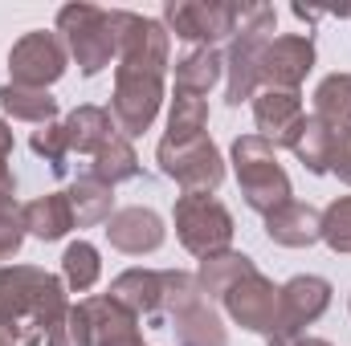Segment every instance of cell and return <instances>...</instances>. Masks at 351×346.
I'll use <instances>...</instances> for the list:
<instances>
[{"label":"cell","instance_id":"32","mask_svg":"<svg viewBox=\"0 0 351 346\" xmlns=\"http://www.w3.org/2000/svg\"><path fill=\"white\" fill-rule=\"evenodd\" d=\"M331 253H351V196H339L323 208V237Z\"/></svg>","mask_w":351,"mask_h":346},{"label":"cell","instance_id":"31","mask_svg":"<svg viewBox=\"0 0 351 346\" xmlns=\"http://www.w3.org/2000/svg\"><path fill=\"white\" fill-rule=\"evenodd\" d=\"M33 155L49 163L53 175H70V143H66V127L62 122H49V127H37L33 139H29Z\"/></svg>","mask_w":351,"mask_h":346},{"label":"cell","instance_id":"15","mask_svg":"<svg viewBox=\"0 0 351 346\" xmlns=\"http://www.w3.org/2000/svg\"><path fill=\"white\" fill-rule=\"evenodd\" d=\"M168 228L164 220L152 212V208H119L110 220H106V241L110 249L127 253V257H147L164 245Z\"/></svg>","mask_w":351,"mask_h":346},{"label":"cell","instance_id":"22","mask_svg":"<svg viewBox=\"0 0 351 346\" xmlns=\"http://www.w3.org/2000/svg\"><path fill=\"white\" fill-rule=\"evenodd\" d=\"M66 200H70V212H74V224L78 228H94V224H106L114 216V187H106L102 179L94 175H78L70 187H66Z\"/></svg>","mask_w":351,"mask_h":346},{"label":"cell","instance_id":"25","mask_svg":"<svg viewBox=\"0 0 351 346\" xmlns=\"http://www.w3.org/2000/svg\"><path fill=\"white\" fill-rule=\"evenodd\" d=\"M225 74V57L217 49H192L176 62V94H196L204 98L208 90L221 82Z\"/></svg>","mask_w":351,"mask_h":346},{"label":"cell","instance_id":"34","mask_svg":"<svg viewBox=\"0 0 351 346\" xmlns=\"http://www.w3.org/2000/svg\"><path fill=\"white\" fill-rule=\"evenodd\" d=\"M41 338H45V330H41V326L0 314V346H41Z\"/></svg>","mask_w":351,"mask_h":346},{"label":"cell","instance_id":"35","mask_svg":"<svg viewBox=\"0 0 351 346\" xmlns=\"http://www.w3.org/2000/svg\"><path fill=\"white\" fill-rule=\"evenodd\" d=\"M331 175H339V179L351 187V127H343L339 139H335V151H331Z\"/></svg>","mask_w":351,"mask_h":346},{"label":"cell","instance_id":"9","mask_svg":"<svg viewBox=\"0 0 351 346\" xmlns=\"http://www.w3.org/2000/svg\"><path fill=\"white\" fill-rule=\"evenodd\" d=\"M331 306V281L327 277H315V273H302V277H290L282 289H278V314H274V326L265 334V346H294L306 338V326L319 322Z\"/></svg>","mask_w":351,"mask_h":346},{"label":"cell","instance_id":"4","mask_svg":"<svg viewBox=\"0 0 351 346\" xmlns=\"http://www.w3.org/2000/svg\"><path fill=\"white\" fill-rule=\"evenodd\" d=\"M58 33L66 53L78 62V70L94 78L102 74L114 57H119V25H114V8H98V4H66L58 12Z\"/></svg>","mask_w":351,"mask_h":346},{"label":"cell","instance_id":"30","mask_svg":"<svg viewBox=\"0 0 351 346\" xmlns=\"http://www.w3.org/2000/svg\"><path fill=\"white\" fill-rule=\"evenodd\" d=\"M45 346H94V330H90L86 306H66L58 314V322L45 330Z\"/></svg>","mask_w":351,"mask_h":346},{"label":"cell","instance_id":"11","mask_svg":"<svg viewBox=\"0 0 351 346\" xmlns=\"http://www.w3.org/2000/svg\"><path fill=\"white\" fill-rule=\"evenodd\" d=\"M66 45L62 37L37 29V33H25L12 49H8V74H12V86H33V90H49L62 74H66Z\"/></svg>","mask_w":351,"mask_h":346},{"label":"cell","instance_id":"7","mask_svg":"<svg viewBox=\"0 0 351 346\" xmlns=\"http://www.w3.org/2000/svg\"><path fill=\"white\" fill-rule=\"evenodd\" d=\"M172 220H176L180 245L200 261L217 257V253H225L233 245V212L217 196H204V191L180 196L172 208Z\"/></svg>","mask_w":351,"mask_h":346},{"label":"cell","instance_id":"20","mask_svg":"<svg viewBox=\"0 0 351 346\" xmlns=\"http://www.w3.org/2000/svg\"><path fill=\"white\" fill-rule=\"evenodd\" d=\"M21 220H25V232L37 241H62L74 228V212H70L66 191H49V196L29 200L21 208Z\"/></svg>","mask_w":351,"mask_h":346},{"label":"cell","instance_id":"38","mask_svg":"<svg viewBox=\"0 0 351 346\" xmlns=\"http://www.w3.org/2000/svg\"><path fill=\"white\" fill-rule=\"evenodd\" d=\"M294 346H331L327 338H302V343H294Z\"/></svg>","mask_w":351,"mask_h":346},{"label":"cell","instance_id":"18","mask_svg":"<svg viewBox=\"0 0 351 346\" xmlns=\"http://www.w3.org/2000/svg\"><path fill=\"white\" fill-rule=\"evenodd\" d=\"M66 143H70V155H98L119 131H114V118H110V110H102V106H74L70 114H66Z\"/></svg>","mask_w":351,"mask_h":346},{"label":"cell","instance_id":"14","mask_svg":"<svg viewBox=\"0 0 351 346\" xmlns=\"http://www.w3.org/2000/svg\"><path fill=\"white\" fill-rule=\"evenodd\" d=\"M302 94L298 90H262L254 94V122H258V135L278 151V147H290L298 127H302Z\"/></svg>","mask_w":351,"mask_h":346},{"label":"cell","instance_id":"36","mask_svg":"<svg viewBox=\"0 0 351 346\" xmlns=\"http://www.w3.org/2000/svg\"><path fill=\"white\" fill-rule=\"evenodd\" d=\"M0 200H16V175L8 172V155H0Z\"/></svg>","mask_w":351,"mask_h":346},{"label":"cell","instance_id":"5","mask_svg":"<svg viewBox=\"0 0 351 346\" xmlns=\"http://www.w3.org/2000/svg\"><path fill=\"white\" fill-rule=\"evenodd\" d=\"M278 33V12L269 4H250L245 21L237 25L233 41H229V57H225V102L241 106L258 94V70H262L265 45Z\"/></svg>","mask_w":351,"mask_h":346},{"label":"cell","instance_id":"23","mask_svg":"<svg viewBox=\"0 0 351 346\" xmlns=\"http://www.w3.org/2000/svg\"><path fill=\"white\" fill-rule=\"evenodd\" d=\"M250 273H258L254 257L225 249V253H217V257H204V261H200V273H196V281H200V293L213 302V297H225V293H229V289H233L241 277H250Z\"/></svg>","mask_w":351,"mask_h":346},{"label":"cell","instance_id":"28","mask_svg":"<svg viewBox=\"0 0 351 346\" xmlns=\"http://www.w3.org/2000/svg\"><path fill=\"white\" fill-rule=\"evenodd\" d=\"M98 277H102L98 249H94L90 241L66 245V253H62V281H66V289H70V293H86V289L98 285Z\"/></svg>","mask_w":351,"mask_h":346},{"label":"cell","instance_id":"10","mask_svg":"<svg viewBox=\"0 0 351 346\" xmlns=\"http://www.w3.org/2000/svg\"><path fill=\"white\" fill-rule=\"evenodd\" d=\"M156 163H160V172L168 175L172 183L184 187V196H188V191L213 196V191L225 183V159H221V151H217V143H213L208 135H200V139H192V143H164V139H160Z\"/></svg>","mask_w":351,"mask_h":346},{"label":"cell","instance_id":"19","mask_svg":"<svg viewBox=\"0 0 351 346\" xmlns=\"http://www.w3.org/2000/svg\"><path fill=\"white\" fill-rule=\"evenodd\" d=\"M168 326L176 330V346H229V330L217 318V310H213L208 297L188 302Z\"/></svg>","mask_w":351,"mask_h":346},{"label":"cell","instance_id":"27","mask_svg":"<svg viewBox=\"0 0 351 346\" xmlns=\"http://www.w3.org/2000/svg\"><path fill=\"white\" fill-rule=\"evenodd\" d=\"M208 127V102L196 98V94H176L172 110H168V135L164 143H192L200 139Z\"/></svg>","mask_w":351,"mask_h":346},{"label":"cell","instance_id":"13","mask_svg":"<svg viewBox=\"0 0 351 346\" xmlns=\"http://www.w3.org/2000/svg\"><path fill=\"white\" fill-rule=\"evenodd\" d=\"M225 310H229V318L241 326V330H254V334H269V326H274V314H278V285L265 277L262 269L258 273H250V277H241L225 297Z\"/></svg>","mask_w":351,"mask_h":346},{"label":"cell","instance_id":"6","mask_svg":"<svg viewBox=\"0 0 351 346\" xmlns=\"http://www.w3.org/2000/svg\"><path fill=\"white\" fill-rule=\"evenodd\" d=\"M233 172H237V187H241L245 204L262 216H269L274 208L294 200L290 175L282 172L274 147L262 135H237L233 139Z\"/></svg>","mask_w":351,"mask_h":346},{"label":"cell","instance_id":"29","mask_svg":"<svg viewBox=\"0 0 351 346\" xmlns=\"http://www.w3.org/2000/svg\"><path fill=\"white\" fill-rule=\"evenodd\" d=\"M315 114L335 131L351 127V74H331L315 90Z\"/></svg>","mask_w":351,"mask_h":346},{"label":"cell","instance_id":"12","mask_svg":"<svg viewBox=\"0 0 351 346\" xmlns=\"http://www.w3.org/2000/svg\"><path fill=\"white\" fill-rule=\"evenodd\" d=\"M311 70H315V41L302 37V33H286V37H274L265 45L258 86L262 90H298L306 82Z\"/></svg>","mask_w":351,"mask_h":346},{"label":"cell","instance_id":"33","mask_svg":"<svg viewBox=\"0 0 351 346\" xmlns=\"http://www.w3.org/2000/svg\"><path fill=\"white\" fill-rule=\"evenodd\" d=\"M25 245V220H21V208L16 200H0V261L16 257Z\"/></svg>","mask_w":351,"mask_h":346},{"label":"cell","instance_id":"2","mask_svg":"<svg viewBox=\"0 0 351 346\" xmlns=\"http://www.w3.org/2000/svg\"><path fill=\"white\" fill-rule=\"evenodd\" d=\"M110 297L127 306L139 322L168 326L188 302L204 293H200L196 273H184V269H127L110 281Z\"/></svg>","mask_w":351,"mask_h":346},{"label":"cell","instance_id":"37","mask_svg":"<svg viewBox=\"0 0 351 346\" xmlns=\"http://www.w3.org/2000/svg\"><path fill=\"white\" fill-rule=\"evenodd\" d=\"M0 155H12V131L4 118H0Z\"/></svg>","mask_w":351,"mask_h":346},{"label":"cell","instance_id":"1","mask_svg":"<svg viewBox=\"0 0 351 346\" xmlns=\"http://www.w3.org/2000/svg\"><path fill=\"white\" fill-rule=\"evenodd\" d=\"M119 25V66H114V94H110V118L123 139L143 135L164 102V74H168V29L164 21L114 8Z\"/></svg>","mask_w":351,"mask_h":346},{"label":"cell","instance_id":"8","mask_svg":"<svg viewBox=\"0 0 351 346\" xmlns=\"http://www.w3.org/2000/svg\"><path fill=\"white\" fill-rule=\"evenodd\" d=\"M245 8L250 4H237V0H168L164 29L168 37L176 33L180 41H192L196 49H213L217 41L237 33V25L245 21Z\"/></svg>","mask_w":351,"mask_h":346},{"label":"cell","instance_id":"3","mask_svg":"<svg viewBox=\"0 0 351 346\" xmlns=\"http://www.w3.org/2000/svg\"><path fill=\"white\" fill-rule=\"evenodd\" d=\"M66 281L37 265H0V314L49 330L66 310Z\"/></svg>","mask_w":351,"mask_h":346},{"label":"cell","instance_id":"21","mask_svg":"<svg viewBox=\"0 0 351 346\" xmlns=\"http://www.w3.org/2000/svg\"><path fill=\"white\" fill-rule=\"evenodd\" d=\"M335 139H339V131H335L331 122H323L319 114H306L302 127H298V135H294V143H290V151H294V159H298L311 175H327L331 172Z\"/></svg>","mask_w":351,"mask_h":346},{"label":"cell","instance_id":"24","mask_svg":"<svg viewBox=\"0 0 351 346\" xmlns=\"http://www.w3.org/2000/svg\"><path fill=\"white\" fill-rule=\"evenodd\" d=\"M0 106L8 118L16 122H33V127H49L58 122V98L49 90H33V86H12L4 82L0 86Z\"/></svg>","mask_w":351,"mask_h":346},{"label":"cell","instance_id":"17","mask_svg":"<svg viewBox=\"0 0 351 346\" xmlns=\"http://www.w3.org/2000/svg\"><path fill=\"white\" fill-rule=\"evenodd\" d=\"M90 314V330H94V346H143V334H139V318L119 306L110 293H98V297H86L82 302Z\"/></svg>","mask_w":351,"mask_h":346},{"label":"cell","instance_id":"26","mask_svg":"<svg viewBox=\"0 0 351 346\" xmlns=\"http://www.w3.org/2000/svg\"><path fill=\"white\" fill-rule=\"evenodd\" d=\"M90 175H94V179H102L106 187L135 179V175H139V155H135L131 139L114 135V139H110V143H106V147L90 159Z\"/></svg>","mask_w":351,"mask_h":346},{"label":"cell","instance_id":"16","mask_svg":"<svg viewBox=\"0 0 351 346\" xmlns=\"http://www.w3.org/2000/svg\"><path fill=\"white\" fill-rule=\"evenodd\" d=\"M265 237L282 249H311L323 237V212L302 200H290L265 216Z\"/></svg>","mask_w":351,"mask_h":346}]
</instances>
